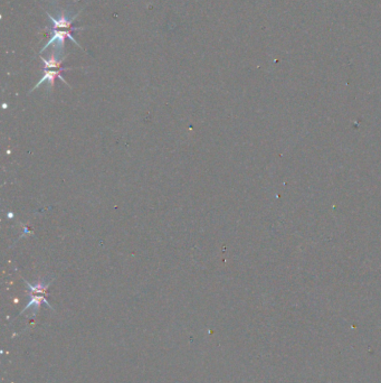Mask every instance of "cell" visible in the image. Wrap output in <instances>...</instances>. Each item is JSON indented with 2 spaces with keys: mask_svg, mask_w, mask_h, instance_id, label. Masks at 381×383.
<instances>
[{
  "mask_svg": "<svg viewBox=\"0 0 381 383\" xmlns=\"http://www.w3.org/2000/svg\"><path fill=\"white\" fill-rule=\"evenodd\" d=\"M47 16L49 17V19L51 20V23H53V27L54 29H57V28H68V29H72V31H80V29H84V27H72L73 23H74V20L76 19V17L79 16L81 12H77L76 15H74L72 17V18H68V17L65 15V11H63L62 14H60V17L58 19L54 18L53 16L49 15L48 12H46Z\"/></svg>",
  "mask_w": 381,
  "mask_h": 383,
  "instance_id": "obj_3",
  "label": "cell"
},
{
  "mask_svg": "<svg viewBox=\"0 0 381 383\" xmlns=\"http://www.w3.org/2000/svg\"><path fill=\"white\" fill-rule=\"evenodd\" d=\"M66 37H68L69 40H71L73 43H74V44H76L77 46L81 47V49H82V46L79 44V43L76 42L75 38L73 37L71 31H58V29H54V31H51L50 41L47 43L46 45H44V47H43V49L41 50V53H42V52H44L47 49V47L53 44V43H57V45H58L59 49H64L65 38H66Z\"/></svg>",
  "mask_w": 381,
  "mask_h": 383,
  "instance_id": "obj_2",
  "label": "cell"
},
{
  "mask_svg": "<svg viewBox=\"0 0 381 383\" xmlns=\"http://www.w3.org/2000/svg\"><path fill=\"white\" fill-rule=\"evenodd\" d=\"M69 70H72V68H59V70H55V71L44 70V75H43L42 79H41L40 81H38V83H37L36 85H35V87H34L32 90H30L29 93H32V92L34 91V90H36L37 88H40L41 85H42L43 83H44V82H48L49 90H50V89H53V88H54V85H55V79H56V77H58V79H59L60 81L64 82L65 84L68 85V87H69V84L67 83L66 81H65V79H64L63 75H62V72H63V71H69Z\"/></svg>",
  "mask_w": 381,
  "mask_h": 383,
  "instance_id": "obj_1",
  "label": "cell"
},
{
  "mask_svg": "<svg viewBox=\"0 0 381 383\" xmlns=\"http://www.w3.org/2000/svg\"><path fill=\"white\" fill-rule=\"evenodd\" d=\"M65 58L66 56L60 57L59 53L57 52H53V54L50 55V57L48 59H45L44 57H41L43 61V64H44V70H50V68H56V70H59L62 64L64 63Z\"/></svg>",
  "mask_w": 381,
  "mask_h": 383,
  "instance_id": "obj_4",
  "label": "cell"
},
{
  "mask_svg": "<svg viewBox=\"0 0 381 383\" xmlns=\"http://www.w3.org/2000/svg\"><path fill=\"white\" fill-rule=\"evenodd\" d=\"M42 303H45L49 308L54 309L48 304V302H47L46 298H45V296H43V295H32V299H30V302L27 305H26V307L23 309V311H21L20 314H24L26 311H27V309H29L32 306H35V308H36V311H38V309H40V307H41V304Z\"/></svg>",
  "mask_w": 381,
  "mask_h": 383,
  "instance_id": "obj_5",
  "label": "cell"
},
{
  "mask_svg": "<svg viewBox=\"0 0 381 383\" xmlns=\"http://www.w3.org/2000/svg\"><path fill=\"white\" fill-rule=\"evenodd\" d=\"M57 1H58V0H57ZM75 1H77V0H75Z\"/></svg>",
  "mask_w": 381,
  "mask_h": 383,
  "instance_id": "obj_7",
  "label": "cell"
},
{
  "mask_svg": "<svg viewBox=\"0 0 381 383\" xmlns=\"http://www.w3.org/2000/svg\"><path fill=\"white\" fill-rule=\"evenodd\" d=\"M24 282H25V285L29 288V290H30V292H32V295H40V294L44 295V294H46L47 288H48L49 285L51 283V282H48V283H47V285H45V283H43V282H38L36 286H32V285H30V283H28L26 280H24Z\"/></svg>",
  "mask_w": 381,
  "mask_h": 383,
  "instance_id": "obj_6",
  "label": "cell"
}]
</instances>
